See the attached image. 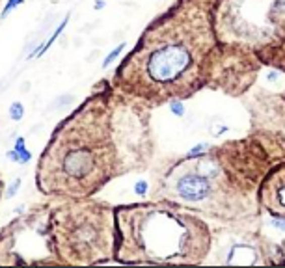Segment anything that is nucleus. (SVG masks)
<instances>
[{"label":"nucleus","mask_w":285,"mask_h":268,"mask_svg":"<svg viewBox=\"0 0 285 268\" xmlns=\"http://www.w3.org/2000/svg\"><path fill=\"white\" fill-rule=\"evenodd\" d=\"M216 0H179L140 37L114 75L120 93L149 104L187 99L207 84L216 47Z\"/></svg>","instance_id":"nucleus-1"},{"label":"nucleus","mask_w":285,"mask_h":268,"mask_svg":"<svg viewBox=\"0 0 285 268\" xmlns=\"http://www.w3.org/2000/svg\"><path fill=\"white\" fill-rule=\"evenodd\" d=\"M122 166L114 104L108 95H95L56 128L39 160L36 183L45 195L80 199L122 173Z\"/></svg>","instance_id":"nucleus-2"},{"label":"nucleus","mask_w":285,"mask_h":268,"mask_svg":"<svg viewBox=\"0 0 285 268\" xmlns=\"http://www.w3.org/2000/svg\"><path fill=\"white\" fill-rule=\"evenodd\" d=\"M211 246L212 233L205 220L177 201L116 211V257L122 262L200 264Z\"/></svg>","instance_id":"nucleus-3"},{"label":"nucleus","mask_w":285,"mask_h":268,"mask_svg":"<svg viewBox=\"0 0 285 268\" xmlns=\"http://www.w3.org/2000/svg\"><path fill=\"white\" fill-rule=\"evenodd\" d=\"M52 255L69 264H95L116 255V211L88 197L54 209L49 220Z\"/></svg>","instance_id":"nucleus-4"},{"label":"nucleus","mask_w":285,"mask_h":268,"mask_svg":"<svg viewBox=\"0 0 285 268\" xmlns=\"http://www.w3.org/2000/svg\"><path fill=\"white\" fill-rule=\"evenodd\" d=\"M227 248H211L209 255H224L218 262L224 264H268L267 257L270 253L272 246H267L265 242H255L252 244L250 238H231Z\"/></svg>","instance_id":"nucleus-5"},{"label":"nucleus","mask_w":285,"mask_h":268,"mask_svg":"<svg viewBox=\"0 0 285 268\" xmlns=\"http://www.w3.org/2000/svg\"><path fill=\"white\" fill-rule=\"evenodd\" d=\"M259 205L272 216H285V162L268 170L259 188Z\"/></svg>","instance_id":"nucleus-6"},{"label":"nucleus","mask_w":285,"mask_h":268,"mask_svg":"<svg viewBox=\"0 0 285 268\" xmlns=\"http://www.w3.org/2000/svg\"><path fill=\"white\" fill-rule=\"evenodd\" d=\"M67 23H69V15H67V17L64 19V21H62L60 25H58V28H56V30H54V34H50V37H49V39H47V41L43 43V45H41V49L34 50V52H32L30 56H43V54H45V52H47V50H49L50 47H52V43H54L56 39L60 37V34H62V32L66 30Z\"/></svg>","instance_id":"nucleus-7"},{"label":"nucleus","mask_w":285,"mask_h":268,"mask_svg":"<svg viewBox=\"0 0 285 268\" xmlns=\"http://www.w3.org/2000/svg\"><path fill=\"white\" fill-rule=\"evenodd\" d=\"M15 151L19 153V160H21V164H28V162L32 160V153L26 149L25 136H19L17 140H15Z\"/></svg>","instance_id":"nucleus-8"},{"label":"nucleus","mask_w":285,"mask_h":268,"mask_svg":"<svg viewBox=\"0 0 285 268\" xmlns=\"http://www.w3.org/2000/svg\"><path fill=\"white\" fill-rule=\"evenodd\" d=\"M125 47H127V43H120V45H118L114 50H110L108 54H106V58L103 60V69H106V67L112 65V63H114V60H118V56H120L123 50H125Z\"/></svg>","instance_id":"nucleus-9"},{"label":"nucleus","mask_w":285,"mask_h":268,"mask_svg":"<svg viewBox=\"0 0 285 268\" xmlns=\"http://www.w3.org/2000/svg\"><path fill=\"white\" fill-rule=\"evenodd\" d=\"M23 117H25V104L19 103V101L12 103V106H10V119L12 121H21Z\"/></svg>","instance_id":"nucleus-10"},{"label":"nucleus","mask_w":285,"mask_h":268,"mask_svg":"<svg viewBox=\"0 0 285 268\" xmlns=\"http://www.w3.org/2000/svg\"><path fill=\"white\" fill-rule=\"evenodd\" d=\"M168 104H170V112L176 117H183V116H185V106H183L181 99H172V101H168Z\"/></svg>","instance_id":"nucleus-11"},{"label":"nucleus","mask_w":285,"mask_h":268,"mask_svg":"<svg viewBox=\"0 0 285 268\" xmlns=\"http://www.w3.org/2000/svg\"><path fill=\"white\" fill-rule=\"evenodd\" d=\"M209 147H211L209 144H198V146H194L190 151L187 153V157H185V159H194V157H200V155H203Z\"/></svg>","instance_id":"nucleus-12"},{"label":"nucleus","mask_w":285,"mask_h":268,"mask_svg":"<svg viewBox=\"0 0 285 268\" xmlns=\"http://www.w3.org/2000/svg\"><path fill=\"white\" fill-rule=\"evenodd\" d=\"M23 2H25V0H8L6 8L2 10V19H4V17H8V15H10V13H12L13 10H15V8H19V6H21Z\"/></svg>","instance_id":"nucleus-13"},{"label":"nucleus","mask_w":285,"mask_h":268,"mask_svg":"<svg viewBox=\"0 0 285 268\" xmlns=\"http://www.w3.org/2000/svg\"><path fill=\"white\" fill-rule=\"evenodd\" d=\"M147 190H149L147 181H136V183H134V194L136 195H146Z\"/></svg>","instance_id":"nucleus-14"},{"label":"nucleus","mask_w":285,"mask_h":268,"mask_svg":"<svg viewBox=\"0 0 285 268\" xmlns=\"http://www.w3.org/2000/svg\"><path fill=\"white\" fill-rule=\"evenodd\" d=\"M270 226L285 231V216H272V218H270Z\"/></svg>","instance_id":"nucleus-15"},{"label":"nucleus","mask_w":285,"mask_h":268,"mask_svg":"<svg viewBox=\"0 0 285 268\" xmlns=\"http://www.w3.org/2000/svg\"><path fill=\"white\" fill-rule=\"evenodd\" d=\"M19 186H21V179H15L10 186H8V192H6V195L8 197H13V195L17 194V190H19Z\"/></svg>","instance_id":"nucleus-16"},{"label":"nucleus","mask_w":285,"mask_h":268,"mask_svg":"<svg viewBox=\"0 0 285 268\" xmlns=\"http://www.w3.org/2000/svg\"><path fill=\"white\" fill-rule=\"evenodd\" d=\"M6 157H8L10 160H12V162H15V164H21V160H19V153L15 151V147H13L12 151H8V153H6Z\"/></svg>","instance_id":"nucleus-17"},{"label":"nucleus","mask_w":285,"mask_h":268,"mask_svg":"<svg viewBox=\"0 0 285 268\" xmlns=\"http://www.w3.org/2000/svg\"><path fill=\"white\" fill-rule=\"evenodd\" d=\"M106 6V2H104V0H95V4H93V10H103V8Z\"/></svg>","instance_id":"nucleus-18"}]
</instances>
